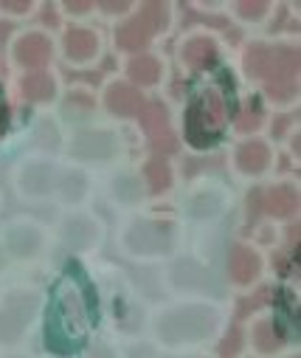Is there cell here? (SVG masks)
Masks as SVG:
<instances>
[{
    "label": "cell",
    "instance_id": "2e32d148",
    "mask_svg": "<svg viewBox=\"0 0 301 358\" xmlns=\"http://www.w3.org/2000/svg\"><path fill=\"white\" fill-rule=\"evenodd\" d=\"M183 54H186V62L191 68H209L214 62V43L212 40H191Z\"/></svg>",
    "mask_w": 301,
    "mask_h": 358
},
{
    "label": "cell",
    "instance_id": "d6a6232c",
    "mask_svg": "<svg viewBox=\"0 0 301 358\" xmlns=\"http://www.w3.org/2000/svg\"><path fill=\"white\" fill-rule=\"evenodd\" d=\"M90 358H113V355H110V350L98 347V350H93V355H90Z\"/></svg>",
    "mask_w": 301,
    "mask_h": 358
},
{
    "label": "cell",
    "instance_id": "9c48e42d",
    "mask_svg": "<svg viewBox=\"0 0 301 358\" xmlns=\"http://www.w3.org/2000/svg\"><path fill=\"white\" fill-rule=\"evenodd\" d=\"M130 245L138 251H163L169 245V231L161 223H138L130 231Z\"/></svg>",
    "mask_w": 301,
    "mask_h": 358
},
{
    "label": "cell",
    "instance_id": "277c9868",
    "mask_svg": "<svg viewBox=\"0 0 301 358\" xmlns=\"http://www.w3.org/2000/svg\"><path fill=\"white\" fill-rule=\"evenodd\" d=\"M214 327V316L206 308H186V310H175L169 316L161 319L158 330L166 341H180V338H197Z\"/></svg>",
    "mask_w": 301,
    "mask_h": 358
},
{
    "label": "cell",
    "instance_id": "7402d4cb",
    "mask_svg": "<svg viewBox=\"0 0 301 358\" xmlns=\"http://www.w3.org/2000/svg\"><path fill=\"white\" fill-rule=\"evenodd\" d=\"M147 175H149V187H152L155 192H161V189L169 187V166H166L163 158H155V161L147 166Z\"/></svg>",
    "mask_w": 301,
    "mask_h": 358
},
{
    "label": "cell",
    "instance_id": "9a60e30c",
    "mask_svg": "<svg viewBox=\"0 0 301 358\" xmlns=\"http://www.w3.org/2000/svg\"><path fill=\"white\" fill-rule=\"evenodd\" d=\"M51 184H54V172H51L45 164L29 166L26 175H23V189L31 192V195H43V192H48Z\"/></svg>",
    "mask_w": 301,
    "mask_h": 358
},
{
    "label": "cell",
    "instance_id": "3957f363",
    "mask_svg": "<svg viewBox=\"0 0 301 358\" xmlns=\"http://www.w3.org/2000/svg\"><path fill=\"white\" fill-rule=\"evenodd\" d=\"M295 73H298V54L293 48H273L265 54L262 76L267 79V94L273 99H290L295 94Z\"/></svg>",
    "mask_w": 301,
    "mask_h": 358
},
{
    "label": "cell",
    "instance_id": "44dd1931",
    "mask_svg": "<svg viewBox=\"0 0 301 358\" xmlns=\"http://www.w3.org/2000/svg\"><path fill=\"white\" fill-rule=\"evenodd\" d=\"M65 237L71 240V245H87L90 243V237H93V226L87 223V220H71L68 226H65Z\"/></svg>",
    "mask_w": 301,
    "mask_h": 358
},
{
    "label": "cell",
    "instance_id": "4fadbf2b",
    "mask_svg": "<svg viewBox=\"0 0 301 358\" xmlns=\"http://www.w3.org/2000/svg\"><path fill=\"white\" fill-rule=\"evenodd\" d=\"M96 34L93 31H85V29H71L68 37H65V48L73 59H87L96 54Z\"/></svg>",
    "mask_w": 301,
    "mask_h": 358
},
{
    "label": "cell",
    "instance_id": "4dcf8cb0",
    "mask_svg": "<svg viewBox=\"0 0 301 358\" xmlns=\"http://www.w3.org/2000/svg\"><path fill=\"white\" fill-rule=\"evenodd\" d=\"M105 9H108V12H124V9H127V3H124V0H116V3H113V0H108Z\"/></svg>",
    "mask_w": 301,
    "mask_h": 358
},
{
    "label": "cell",
    "instance_id": "83f0119b",
    "mask_svg": "<svg viewBox=\"0 0 301 358\" xmlns=\"http://www.w3.org/2000/svg\"><path fill=\"white\" fill-rule=\"evenodd\" d=\"M256 127H259V116L251 113V110H245V113L240 116V130H256Z\"/></svg>",
    "mask_w": 301,
    "mask_h": 358
},
{
    "label": "cell",
    "instance_id": "7c38bea8",
    "mask_svg": "<svg viewBox=\"0 0 301 358\" xmlns=\"http://www.w3.org/2000/svg\"><path fill=\"white\" fill-rule=\"evenodd\" d=\"M48 57H51V43L40 34H31L17 43V59L23 65H43L48 62Z\"/></svg>",
    "mask_w": 301,
    "mask_h": 358
},
{
    "label": "cell",
    "instance_id": "d6986e66",
    "mask_svg": "<svg viewBox=\"0 0 301 358\" xmlns=\"http://www.w3.org/2000/svg\"><path fill=\"white\" fill-rule=\"evenodd\" d=\"M130 76L138 82V85H149L158 79V62L152 57H141L130 65Z\"/></svg>",
    "mask_w": 301,
    "mask_h": 358
},
{
    "label": "cell",
    "instance_id": "ac0fdd59",
    "mask_svg": "<svg viewBox=\"0 0 301 358\" xmlns=\"http://www.w3.org/2000/svg\"><path fill=\"white\" fill-rule=\"evenodd\" d=\"M23 94H26L29 99H48V96L54 94V82H51V76H45V73H31V76H26V82H23Z\"/></svg>",
    "mask_w": 301,
    "mask_h": 358
},
{
    "label": "cell",
    "instance_id": "6da1fadb",
    "mask_svg": "<svg viewBox=\"0 0 301 358\" xmlns=\"http://www.w3.org/2000/svg\"><path fill=\"white\" fill-rule=\"evenodd\" d=\"M90 319H93V308H90V296H87V288L82 285V280L73 274L62 277L54 291L51 319H48L54 344L57 347H79L90 330Z\"/></svg>",
    "mask_w": 301,
    "mask_h": 358
},
{
    "label": "cell",
    "instance_id": "e0dca14e",
    "mask_svg": "<svg viewBox=\"0 0 301 358\" xmlns=\"http://www.w3.org/2000/svg\"><path fill=\"white\" fill-rule=\"evenodd\" d=\"M240 166L245 169V172H259L265 164H267V150H265V144H259V141H251V144H245V147H240Z\"/></svg>",
    "mask_w": 301,
    "mask_h": 358
},
{
    "label": "cell",
    "instance_id": "ffe728a7",
    "mask_svg": "<svg viewBox=\"0 0 301 358\" xmlns=\"http://www.w3.org/2000/svg\"><path fill=\"white\" fill-rule=\"evenodd\" d=\"M9 248L15 251V254H31V251H37V234L34 231H26V229H15L12 234H9Z\"/></svg>",
    "mask_w": 301,
    "mask_h": 358
},
{
    "label": "cell",
    "instance_id": "52a82bcc",
    "mask_svg": "<svg viewBox=\"0 0 301 358\" xmlns=\"http://www.w3.org/2000/svg\"><path fill=\"white\" fill-rule=\"evenodd\" d=\"M144 127L152 138V144L161 150V152H169L175 147V138H172V130H169V119H166V110L161 105H147L144 108Z\"/></svg>",
    "mask_w": 301,
    "mask_h": 358
},
{
    "label": "cell",
    "instance_id": "4316f807",
    "mask_svg": "<svg viewBox=\"0 0 301 358\" xmlns=\"http://www.w3.org/2000/svg\"><path fill=\"white\" fill-rule=\"evenodd\" d=\"M237 347H240V333H237V330H231V336H228V338L223 341L220 352H223V355L228 358V355H234V352H237Z\"/></svg>",
    "mask_w": 301,
    "mask_h": 358
},
{
    "label": "cell",
    "instance_id": "7a4b0ae2",
    "mask_svg": "<svg viewBox=\"0 0 301 358\" xmlns=\"http://www.w3.org/2000/svg\"><path fill=\"white\" fill-rule=\"evenodd\" d=\"M231 119V91L226 87L223 79H212L203 82L194 91L191 105H189V119H186V130H189V141L197 147L212 144Z\"/></svg>",
    "mask_w": 301,
    "mask_h": 358
},
{
    "label": "cell",
    "instance_id": "484cf974",
    "mask_svg": "<svg viewBox=\"0 0 301 358\" xmlns=\"http://www.w3.org/2000/svg\"><path fill=\"white\" fill-rule=\"evenodd\" d=\"M62 189H65V195H68L71 201H76V198L82 195V181H79V178H76V175H71V178H68V181L62 184Z\"/></svg>",
    "mask_w": 301,
    "mask_h": 358
},
{
    "label": "cell",
    "instance_id": "f1b7e54d",
    "mask_svg": "<svg viewBox=\"0 0 301 358\" xmlns=\"http://www.w3.org/2000/svg\"><path fill=\"white\" fill-rule=\"evenodd\" d=\"M3 6L12 9V12H26V9H29V0H6Z\"/></svg>",
    "mask_w": 301,
    "mask_h": 358
},
{
    "label": "cell",
    "instance_id": "30bf717a",
    "mask_svg": "<svg viewBox=\"0 0 301 358\" xmlns=\"http://www.w3.org/2000/svg\"><path fill=\"white\" fill-rule=\"evenodd\" d=\"M113 147H116L113 136L96 133V130L93 133H82L76 138V155H82V158H108L113 152Z\"/></svg>",
    "mask_w": 301,
    "mask_h": 358
},
{
    "label": "cell",
    "instance_id": "5bb4252c",
    "mask_svg": "<svg viewBox=\"0 0 301 358\" xmlns=\"http://www.w3.org/2000/svg\"><path fill=\"white\" fill-rule=\"evenodd\" d=\"M295 203H298V198H295V192H293L290 187H276V189H270L267 198H265V209H267L270 215H279V217L290 215V212L295 209Z\"/></svg>",
    "mask_w": 301,
    "mask_h": 358
},
{
    "label": "cell",
    "instance_id": "603a6c76",
    "mask_svg": "<svg viewBox=\"0 0 301 358\" xmlns=\"http://www.w3.org/2000/svg\"><path fill=\"white\" fill-rule=\"evenodd\" d=\"M254 341H256L259 350H276L281 338H279V333H276V327H273L270 322H262V324H256V330H254Z\"/></svg>",
    "mask_w": 301,
    "mask_h": 358
},
{
    "label": "cell",
    "instance_id": "5b68a950",
    "mask_svg": "<svg viewBox=\"0 0 301 358\" xmlns=\"http://www.w3.org/2000/svg\"><path fill=\"white\" fill-rule=\"evenodd\" d=\"M166 23V6H161V3H149L138 17H133L127 26H122L119 29V43H122V48H141L147 40H149V34L155 31V29H161Z\"/></svg>",
    "mask_w": 301,
    "mask_h": 358
},
{
    "label": "cell",
    "instance_id": "ba28073f",
    "mask_svg": "<svg viewBox=\"0 0 301 358\" xmlns=\"http://www.w3.org/2000/svg\"><path fill=\"white\" fill-rule=\"evenodd\" d=\"M108 108L119 116H138V113H144L147 102L141 99L138 91H133L130 85H113L108 91Z\"/></svg>",
    "mask_w": 301,
    "mask_h": 358
},
{
    "label": "cell",
    "instance_id": "f546056e",
    "mask_svg": "<svg viewBox=\"0 0 301 358\" xmlns=\"http://www.w3.org/2000/svg\"><path fill=\"white\" fill-rule=\"evenodd\" d=\"M265 299H267V291H259V294H256L254 299H248V302H242V313H245L248 308H256V305H259V302H265Z\"/></svg>",
    "mask_w": 301,
    "mask_h": 358
},
{
    "label": "cell",
    "instance_id": "8fae6325",
    "mask_svg": "<svg viewBox=\"0 0 301 358\" xmlns=\"http://www.w3.org/2000/svg\"><path fill=\"white\" fill-rule=\"evenodd\" d=\"M228 271H231V277H234L237 282H251V280L256 277V271H259V259H256V254H251L248 248L237 245V248L231 251V259H228Z\"/></svg>",
    "mask_w": 301,
    "mask_h": 358
},
{
    "label": "cell",
    "instance_id": "e575fe53",
    "mask_svg": "<svg viewBox=\"0 0 301 358\" xmlns=\"http://www.w3.org/2000/svg\"><path fill=\"white\" fill-rule=\"evenodd\" d=\"M0 265H3V257H0Z\"/></svg>",
    "mask_w": 301,
    "mask_h": 358
},
{
    "label": "cell",
    "instance_id": "1f68e13d",
    "mask_svg": "<svg viewBox=\"0 0 301 358\" xmlns=\"http://www.w3.org/2000/svg\"><path fill=\"white\" fill-rule=\"evenodd\" d=\"M87 6H90V3H85V0H71V3H68L71 12H85Z\"/></svg>",
    "mask_w": 301,
    "mask_h": 358
},
{
    "label": "cell",
    "instance_id": "836d02e7",
    "mask_svg": "<svg viewBox=\"0 0 301 358\" xmlns=\"http://www.w3.org/2000/svg\"><path fill=\"white\" fill-rule=\"evenodd\" d=\"M3 130H6V110L0 105V136H3Z\"/></svg>",
    "mask_w": 301,
    "mask_h": 358
},
{
    "label": "cell",
    "instance_id": "d4e9b609",
    "mask_svg": "<svg viewBox=\"0 0 301 358\" xmlns=\"http://www.w3.org/2000/svg\"><path fill=\"white\" fill-rule=\"evenodd\" d=\"M265 3H262V0H242V3H240V15L242 17H251V20H259L262 15H265Z\"/></svg>",
    "mask_w": 301,
    "mask_h": 358
},
{
    "label": "cell",
    "instance_id": "cb8c5ba5",
    "mask_svg": "<svg viewBox=\"0 0 301 358\" xmlns=\"http://www.w3.org/2000/svg\"><path fill=\"white\" fill-rule=\"evenodd\" d=\"M265 54H267V48H251L248 51V71L254 73V76H262V68H265Z\"/></svg>",
    "mask_w": 301,
    "mask_h": 358
},
{
    "label": "cell",
    "instance_id": "8992f818",
    "mask_svg": "<svg viewBox=\"0 0 301 358\" xmlns=\"http://www.w3.org/2000/svg\"><path fill=\"white\" fill-rule=\"evenodd\" d=\"M31 313H34V296H12L6 308L0 310V338L15 341L23 324L31 319Z\"/></svg>",
    "mask_w": 301,
    "mask_h": 358
}]
</instances>
